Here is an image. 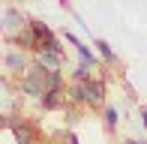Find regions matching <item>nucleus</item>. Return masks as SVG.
<instances>
[{"mask_svg": "<svg viewBox=\"0 0 147 144\" xmlns=\"http://www.w3.org/2000/svg\"><path fill=\"white\" fill-rule=\"evenodd\" d=\"M39 105L45 111H54V108H63V90H51V93H45L42 99H39Z\"/></svg>", "mask_w": 147, "mask_h": 144, "instance_id": "nucleus-7", "label": "nucleus"}, {"mask_svg": "<svg viewBox=\"0 0 147 144\" xmlns=\"http://www.w3.org/2000/svg\"><path fill=\"white\" fill-rule=\"evenodd\" d=\"M3 129H9V117H6V114H0V132H3Z\"/></svg>", "mask_w": 147, "mask_h": 144, "instance_id": "nucleus-11", "label": "nucleus"}, {"mask_svg": "<svg viewBox=\"0 0 147 144\" xmlns=\"http://www.w3.org/2000/svg\"><path fill=\"white\" fill-rule=\"evenodd\" d=\"M69 102H72V105H90V108L105 105V84L99 81V78L75 81L69 87Z\"/></svg>", "mask_w": 147, "mask_h": 144, "instance_id": "nucleus-1", "label": "nucleus"}, {"mask_svg": "<svg viewBox=\"0 0 147 144\" xmlns=\"http://www.w3.org/2000/svg\"><path fill=\"white\" fill-rule=\"evenodd\" d=\"M9 132L15 144H36V126L24 117H9Z\"/></svg>", "mask_w": 147, "mask_h": 144, "instance_id": "nucleus-3", "label": "nucleus"}, {"mask_svg": "<svg viewBox=\"0 0 147 144\" xmlns=\"http://www.w3.org/2000/svg\"><path fill=\"white\" fill-rule=\"evenodd\" d=\"M102 120H105V129H108V132H114V129H117V123H120L117 108H114V105H105V111H102Z\"/></svg>", "mask_w": 147, "mask_h": 144, "instance_id": "nucleus-10", "label": "nucleus"}, {"mask_svg": "<svg viewBox=\"0 0 147 144\" xmlns=\"http://www.w3.org/2000/svg\"><path fill=\"white\" fill-rule=\"evenodd\" d=\"M93 48H96V54L102 57V60L108 63V66H114V63H117V54H114V48H111V45L105 42V39H93Z\"/></svg>", "mask_w": 147, "mask_h": 144, "instance_id": "nucleus-6", "label": "nucleus"}, {"mask_svg": "<svg viewBox=\"0 0 147 144\" xmlns=\"http://www.w3.org/2000/svg\"><path fill=\"white\" fill-rule=\"evenodd\" d=\"M24 27H27V21H24V15H21V12H18V9H6L3 21H0V30H3V36L12 42V39L21 33Z\"/></svg>", "mask_w": 147, "mask_h": 144, "instance_id": "nucleus-4", "label": "nucleus"}, {"mask_svg": "<svg viewBox=\"0 0 147 144\" xmlns=\"http://www.w3.org/2000/svg\"><path fill=\"white\" fill-rule=\"evenodd\" d=\"M6 66H9L12 72H27V57L21 54V48L12 51V54H6Z\"/></svg>", "mask_w": 147, "mask_h": 144, "instance_id": "nucleus-8", "label": "nucleus"}, {"mask_svg": "<svg viewBox=\"0 0 147 144\" xmlns=\"http://www.w3.org/2000/svg\"><path fill=\"white\" fill-rule=\"evenodd\" d=\"M141 123H144V129H147V105H141Z\"/></svg>", "mask_w": 147, "mask_h": 144, "instance_id": "nucleus-12", "label": "nucleus"}, {"mask_svg": "<svg viewBox=\"0 0 147 144\" xmlns=\"http://www.w3.org/2000/svg\"><path fill=\"white\" fill-rule=\"evenodd\" d=\"M63 36H66V42H69L72 48L78 51V57H81V63H84V66H90V69H96V66H99L96 54H93V51H90V48H87V45H84V42H81V39H78L75 33H69V30H66Z\"/></svg>", "mask_w": 147, "mask_h": 144, "instance_id": "nucleus-5", "label": "nucleus"}, {"mask_svg": "<svg viewBox=\"0 0 147 144\" xmlns=\"http://www.w3.org/2000/svg\"><path fill=\"white\" fill-rule=\"evenodd\" d=\"M39 63L48 66V69H57L63 63V54H57V51H39Z\"/></svg>", "mask_w": 147, "mask_h": 144, "instance_id": "nucleus-9", "label": "nucleus"}, {"mask_svg": "<svg viewBox=\"0 0 147 144\" xmlns=\"http://www.w3.org/2000/svg\"><path fill=\"white\" fill-rule=\"evenodd\" d=\"M21 93L36 96V99H42V96H45V84H42V63H33V66L21 75Z\"/></svg>", "mask_w": 147, "mask_h": 144, "instance_id": "nucleus-2", "label": "nucleus"}, {"mask_svg": "<svg viewBox=\"0 0 147 144\" xmlns=\"http://www.w3.org/2000/svg\"><path fill=\"white\" fill-rule=\"evenodd\" d=\"M123 144H147V141H135V138H129V141H123Z\"/></svg>", "mask_w": 147, "mask_h": 144, "instance_id": "nucleus-13", "label": "nucleus"}]
</instances>
